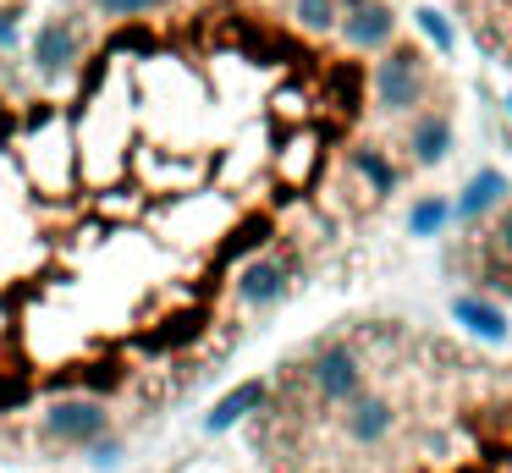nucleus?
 Listing matches in <instances>:
<instances>
[{"mask_svg":"<svg viewBox=\"0 0 512 473\" xmlns=\"http://www.w3.org/2000/svg\"><path fill=\"white\" fill-rule=\"evenodd\" d=\"M248 435L270 473H512V347L353 314L265 374Z\"/></svg>","mask_w":512,"mask_h":473,"instance_id":"nucleus-1","label":"nucleus"},{"mask_svg":"<svg viewBox=\"0 0 512 473\" xmlns=\"http://www.w3.org/2000/svg\"><path fill=\"white\" fill-rule=\"evenodd\" d=\"M452 33L501 77L512 94V0H441Z\"/></svg>","mask_w":512,"mask_h":473,"instance_id":"nucleus-2","label":"nucleus"},{"mask_svg":"<svg viewBox=\"0 0 512 473\" xmlns=\"http://www.w3.org/2000/svg\"><path fill=\"white\" fill-rule=\"evenodd\" d=\"M39 429H45L50 446H94V440L111 435V402L105 396H56V402L45 407V418H39Z\"/></svg>","mask_w":512,"mask_h":473,"instance_id":"nucleus-3","label":"nucleus"},{"mask_svg":"<svg viewBox=\"0 0 512 473\" xmlns=\"http://www.w3.org/2000/svg\"><path fill=\"white\" fill-rule=\"evenodd\" d=\"M83 55V33H78V17H50L45 28L34 33V66H39V77H61L72 61Z\"/></svg>","mask_w":512,"mask_h":473,"instance_id":"nucleus-4","label":"nucleus"},{"mask_svg":"<svg viewBox=\"0 0 512 473\" xmlns=\"http://www.w3.org/2000/svg\"><path fill=\"white\" fill-rule=\"evenodd\" d=\"M259 396H265V374H259V380H243L237 391H226L221 402H215V413H210V429H215V435H221V429H232L237 418H248L259 407Z\"/></svg>","mask_w":512,"mask_h":473,"instance_id":"nucleus-5","label":"nucleus"},{"mask_svg":"<svg viewBox=\"0 0 512 473\" xmlns=\"http://www.w3.org/2000/svg\"><path fill=\"white\" fill-rule=\"evenodd\" d=\"M89 6L100 11V17H144L155 0H89Z\"/></svg>","mask_w":512,"mask_h":473,"instance_id":"nucleus-6","label":"nucleus"},{"mask_svg":"<svg viewBox=\"0 0 512 473\" xmlns=\"http://www.w3.org/2000/svg\"><path fill=\"white\" fill-rule=\"evenodd\" d=\"M94 462H100V468H111V462H122V435H105V440H94Z\"/></svg>","mask_w":512,"mask_h":473,"instance_id":"nucleus-7","label":"nucleus"},{"mask_svg":"<svg viewBox=\"0 0 512 473\" xmlns=\"http://www.w3.org/2000/svg\"><path fill=\"white\" fill-rule=\"evenodd\" d=\"M12 39V11H0V44Z\"/></svg>","mask_w":512,"mask_h":473,"instance_id":"nucleus-8","label":"nucleus"}]
</instances>
